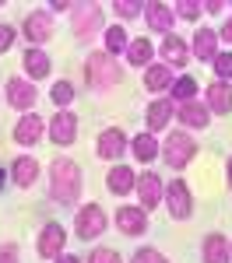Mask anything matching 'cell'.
I'll list each match as a JSON object with an SVG mask.
<instances>
[{"instance_id":"1","label":"cell","mask_w":232,"mask_h":263,"mask_svg":"<svg viewBox=\"0 0 232 263\" xmlns=\"http://www.w3.org/2000/svg\"><path fill=\"white\" fill-rule=\"evenodd\" d=\"M49 176H53V197L60 203H74L78 200V193H81V172H78V165L70 162V158H57L53 168H49Z\"/></svg>"},{"instance_id":"2","label":"cell","mask_w":232,"mask_h":263,"mask_svg":"<svg viewBox=\"0 0 232 263\" xmlns=\"http://www.w3.org/2000/svg\"><path fill=\"white\" fill-rule=\"evenodd\" d=\"M116 81H120L116 60H113L109 53H92V57H88V84H92L95 91H109Z\"/></svg>"},{"instance_id":"3","label":"cell","mask_w":232,"mask_h":263,"mask_svg":"<svg viewBox=\"0 0 232 263\" xmlns=\"http://www.w3.org/2000/svg\"><path fill=\"white\" fill-rule=\"evenodd\" d=\"M193 151H197V144L190 141L187 134H169V141H166V162L172 165V168H183V165L193 158Z\"/></svg>"},{"instance_id":"4","label":"cell","mask_w":232,"mask_h":263,"mask_svg":"<svg viewBox=\"0 0 232 263\" xmlns=\"http://www.w3.org/2000/svg\"><path fill=\"white\" fill-rule=\"evenodd\" d=\"M74 228H78L81 239H95V235L105 232V214L99 207H84V211H78V218H74Z\"/></svg>"},{"instance_id":"5","label":"cell","mask_w":232,"mask_h":263,"mask_svg":"<svg viewBox=\"0 0 232 263\" xmlns=\"http://www.w3.org/2000/svg\"><path fill=\"white\" fill-rule=\"evenodd\" d=\"M63 242H67V235H63L60 224H46L42 235H39V253L46 256V260H60Z\"/></svg>"},{"instance_id":"6","label":"cell","mask_w":232,"mask_h":263,"mask_svg":"<svg viewBox=\"0 0 232 263\" xmlns=\"http://www.w3.org/2000/svg\"><path fill=\"white\" fill-rule=\"evenodd\" d=\"M99 21H102V11H99L95 4H81V7L74 11V32H78L81 39H88V35L99 28Z\"/></svg>"},{"instance_id":"7","label":"cell","mask_w":232,"mask_h":263,"mask_svg":"<svg viewBox=\"0 0 232 263\" xmlns=\"http://www.w3.org/2000/svg\"><path fill=\"white\" fill-rule=\"evenodd\" d=\"M166 200H169V214H172V218H190V193H187V186H183L180 179L169 182Z\"/></svg>"},{"instance_id":"8","label":"cell","mask_w":232,"mask_h":263,"mask_svg":"<svg viewBox=\"0 0 232 263\" xmlns=\"http://www.w3.org/2000/svg\"><path fill=\"white\" fill-rule=\"evenodd\" d=\"M25 35H28L32 42H46L49 35H53V18H49L46 11L28 14V21H25Z\"/></svg>"},{"instance_id":"9","label":"cell","mask_w":232,"mask_h":263,"mask_svg":"<svg viewBox=\"0 0 232 263\" xmlns=\"http://www.w3.org/2000/svg\"><path fill=\"white\" fill-rule=\"evenodd\" d=\"M74 134H78V120H74L70 112H57V116H53V126H49V137L57 144H70Z\"/></svg>"},{"instance_id":"10","label":"cell","mask_w":232,"mask_h":263,"mask_svg":"<svg viewBox=\"0 0 232 263\" xmlns=\"http://www.w3.org/2000/svg\"><path fill=\"white\" fill-rule=\"evenodd\" d=\"M39 137H42V120L39 116H21L18 126H14V141L28 147V144H35Z\"/></svg>"},{"instance_id":"11","label":"cell","mask_w":232,"mask_h":263,"mask_svg":"<svg viewBox=\"0 0 232 263\" xmlns=\"http://www.w3.org/2000/svg\"><path fill=\"white\" fill-rule=\"evenodd\" d=\"M7 99H11L14 109H28V105L35 102V88L28 81H21V78H14V81L7 84Z\"/></svg>"},{"instance_id":"12","label":"cell","mask_w":232,"mask_h":263,"mask_svg":"<svg viewBox=\"0 0 232 263\" xmlns=\"http://www.w3.org/2000/svg\"><path fill=\"white\" fill-rule=\"evenodd\" d=\"M116 224L123 228L127 235H145V211H137V207H123L120 214H116Z\"/></svg>"},{"instance_id":"13","label":"cell","mask_w":232,"mask_h":263,"mask_svg":"<svg viewBox=\"0 0 232 263\" xmlns=\"http://www.w3.org/2000/svg\"><path fill=\"white\" fill-rule=\"evenodd\" d=\"M193 53H197L201 60H215V57H218V35L208 32V28H201V32L193 35Z\"/></svg>"},{"instance_id":"14","label":"cell","mask_w":232,"mask_h":263,"mask_svg":"<svg viewBox=\"0 0 232 263\" xmlns=\"http://www.w3.org/2000/svg\"><path fill=\"white\" fill-rule=\"evenodd\" d=\"M123 147H127V141H123L120 130H105L102 137H99V155H102V158H120Z\"/></svg>"},{"instance_id":"15","label":"cell","mask_w":232,"mask_h":263,"mask_svg":"<svg viewBox=\"0 0 232 263\" xmlns=\"http://www.w3.org/2000/svg\"><path fill=\"white\" fill-rule=\"evenodd\" d=\"M204 260L208 263H229V242L222 235H208L204 239Z\"/></svg>"},{"instance_id":"16","label":"cell","mask_w":232,"mask_h":263,"mask_svg":"<svg viewBox=\"0 0 232 263\" xmlns=\"http://www.w3.org/2000/svg\"><path fill=\"white\" fill-rule=\"evenodd\" d=\"M180 120L187 126H193V130H201V126H208V109L197 105V102H183L180 105Z\"/></svg>"},{"instance_id":"17","label":"cell","mask_w":232,"mask_h":263,"mask_svg":"<svg viewBox=\"0 0 232 263\" xmlns=\"http://www.w3.org/2000/svg\"><path fill=\"white\" fill-rule=\"evenodd\" d=\"M148 25L155 28V32H169L172 28V11H169L166 4H148Z\"/></svg>"},{"instance_id":"18","label":"cell","mask_w":232,"mask_h":263,"mask_svg":"<svg viewBox=\"0 0 232 263\" xmlns=\"http://www.w3.org/2000/svg\"><path fill=\"white\" fill-rule=\"evenodd\" d=\"M137 193H141V203L145 207H155L158 203V197H162V186H158V176H141V182H137Z\"/></svg>"},{"instance_id":"19","label":"cell","mask_w":232,"mask_h":263,"mask_svg":"<svg viewBox=\"0 0 232 263\" xmlns=\"http://www.w3.org/2000/svg\"><path fill=\"white\" fill-rule=\"evenodd\" d=\"M208 105L215 109V112H229V109H232V91L222 81L211 84V88H208Z\"/></svg>"},{"instance_id":"20","label":"cell","mask_w":232,"mask_h":263,"mask_svg":"<svg viewBox=\"0 0 232 263\" xmlns=\"http://www.w3.org/2000/svg\"><path fill=\"white\" fill-rule=\"evenodd\" d=\"M25 70H28L32 78H46V74H49V57H46L42 49H28V53H25Z\"/></svg>"},{"instance_id":"21","label":"cell","mask_w":232,"mask_h":263,"mask_svg":"<svg viewBox=\"0 0 232 263\" xmlns=\"http://www.w3.org/2000/svg\"><path fill=\"white\" fill-rule=\"evenodd\" d=\"M162 57H166L172 67H183V63H187V46L176 39V35H169V39L162 42Z\"/></svg>"},{"instance_id":"22","label":"cell","mask_w":232,"mask_h":263,"mask_svg":"<svg viewBox=\"0 0 232 263\" xmlns=\"http://www.w3.org/2000/svg\"><path fill=\"white\" fill-rule=\"evenodd\" d=\"M169 112H172V102H166V99L155 102V105L148 109V126H151V130H162L169 123Z\"/></svg>"},{"instance_id":"23","label":"cell","mask_w":232,"mask_h":263,"mask_svg":"<svg viewBox=\"0 0 232 263\" xmlns=\"http://www.w3.org/2000/svg\"><path fill=\"white\" fill-rule=\"evenodd\" d=\"M172 81V67H148L145 70V84L151 91H158V88H166Z\"/></svg>"},{"instance_id":"24","label":"cell","mask_w":232,"mask_h":263,"mask_svg":"<svg viewBox=\"0 0 232 263\" xmlns=\"http://www.w3.org/2000/svg\"><path fill=\"white\" fill-rule=\"evenodd\" d=\"M109 190H113V193L134 190V172H130V168H113V172H109Z\"/></svg>"},{"instance_id":"25","label":"cell","mask_w":232,"mask_h":263,"mask_svg":"<svg viewBox=\"0 0 232 263\" xmlns=\"http://www.w3.org/2000/svg\"><path fill=\"white\" fill-rule=\"evenodd\" d=\"M35 172H39V168H35L32 158H18V162H14V182H21V186H32V182H35Z\"/></svg>"},{"instance_id":"26","label":"cell","mask_w":232,"mask_h":263,"mask_svg":"<svg viewBox=\"0 0 232 263\" xmlns=\"http://www.w3.org/2000/svg\"><path fill=\"white\" fill-rule=\"evenodd\" d=\"M134 155H137L141 162H151V158L158 155V147H155V137H151V134H141V137L134 141Z\"/></svg>"},{"instance_id":"27","label":"cell","mask_w":232,"mask_h":263,"mask_svg":"<svg viewBox=\"0 0 232 263\" xmlns=\"http://www.w3.org/2000/svg\"><path fill=\"white\" fill-rule=\"evenodd\" d=\"M127 53H130V63H134V67H145V63L151 60V42H145V39L130 42V49H127Z\"/></svg>"},{"instance_id":"28","label":"cell","mask_w":232,"mask_h":263,"mask_svg":"<svg viewBox=\"0 0 232 263\" xmlns=\"http://www.w3.org/2000/svg\"><path fill=\"white\" fill-rule=\"evenodd\" d=\"M105 49H109V53H123L127 49V35L120 28H109V32H105Z\"/></svg>"},{"instance_id":"29","label":"cell","mask_w":232,"mask_h":263,"mask_svg":"<svg viewBox=\"0 0 232 263\" xmlns=\"http://www.w3.org/2000/svg\"><path fill=\"white\" fill-rule=\"evenodd\" d=\"M193 91H197L193 78H180V81H176V88H172V95H176L180 102H190V95H193Z\"/></svg>"},{"instance_id":"30","label":"cell","mask_w":232,"mask_h":263,"mask_svg":"<svg viewBox=\"0 0 232 263\" xmlns=\"http://www.w3.org/2000/svg\"><path fill=\"white\" fill-rule=\"evenodd\" d=\"M49 99L57 102V105H67V102L74 99V88H70V84H67V81H60V84H53V95H49Z\"/></svg>"},{"instance_id":"31","label":"cell","mask_w":232,"mask_h":263,"mask_svg":"<svg viewBox=\"0 0 232 263\" xmlns=\"http://www.w3.org/2000/svg\"><path fill=\"white\" fill-rule=\"evenodd\" d=\"M215 70H218V78H232V53H218L215 57Z\"/></svg>"},{"instance_id":"32","label":"cell","mask_w":232,"mask_h":263,"mask_svg":"<svg viewBox=\"0 0 232 263\" xmlns=\"http://www.w3.org/2000/svg\"><path fill=\"white\" fill-rule=\"evenodd\" d=\"M137 11H141L137 0H116V14H120V18H134Z\"/></svg>"},{"instance_id":"33","label":"cell","mask_w":232,"mask_h":263,"mask_svg":"<svg viewBox=\"0 0 232 263\" xmlns=\"http://www.w3.org/2000/svg\"><path fill=\"white\" fill-rule=\"evenodd\" d=\"M134 263H166V256H162V253H155V249H137Z\"/></svg>"},{"instance_id":"34","label":"cell","mask_w":232,"mask_h":263,"mask_svg":"<svg viewBox=\"0 0 232 263\" xmlns=\"http://www.w3.org/2000/svg\"><path fill=\"white\" fill-rule=\"evenodd\" d=\"M88 263H120V256H116L113 249H95V253H92V260H88Z\"/></svg>"},{"instance_id":"35","label":"cell","mask_w":232,"mask_h":263,"mask_svg":"<svg viewBox=\"0 0 232 263\" xmlns=\"http://www.w3.org/2000/svg\"><path fill=\"white\" fill-rule=\"evenodd\" d=\"M176 11H180L183 18H197V11H201V4H193V0H180V4H176Z\"/></svg>"},{"instance_id":"36","label":"cell","mask_w":232,"mask_h":263,"mask_svg":"<svg viewBox=\"0 0 232 263\" xmlns=\"http://www.w3.org/2000/svg\"><path fill=\"white\" fill-rule=\"evenodd\" d=\"M11 42H14V32L7 25H0V49H11Z\"/></svg>"},{"instance_id":"37","label":"cell","mask_w":232,"mask_h":263,"mask_svg":"<svg viewBox=\"0 0 232 263\" xmlns=\"http://www.w3.org/2000/svg\"><path fill=\"white\" fill-rule=\"evenodd\" d=\"M0 263H18V256H14V249H11V246H4V249H0Z\"/></svg>"},{"instance_id":"38","label":"cell","mask_w":232,"mask_h":263,"mask_svg":"<svg viewBox=\"0 0 232 263\" xmlns=\"http://www.w3.org/2000/svg\"><path fill=\"white\" fill-rule=\"evenodd\" d=\"M222 39H229V42H232V18L222 25Z\"/></svg>"},{"instance_id":"39","label":"cell","mask_w":232,"mask_h":263,"mask_svg":"<svg viewBox=\"0 0 232 263\" xmlns=\"http://www.w3.org/2000/svg\"><path fill=\"white\" fill-rule=\"evenodd\" d=\"M204 7H208L211 14H218V11H222V7H225V4H218V0H208V4H204Z\"/></svg>"},{"instance_id":"40","label":"cell","mask_w":232,"mask_h":263,"mask_svg":"<svg viewBox=\"0 0 232 263\" xmlns=\"http://www.w3.org/2000/svg\"><path fill=\"white\" fill-rule=\"evenodd\" d=\"M57 263H81V260H78V256H60Z\"/></svg>"},{"instance_id":"41","label":"cell","mask_w":232,"mask_h":263,"mask_svg":"<svg viewBox=\"0 0 232 263\" xmlns=\"http://www.w3.org/2000/svg\"><path fill=\"white\" fill-rule=\"evenodd\" d=\"M229 186H232V158H229Z\"/></svg>"},{"instance_id":"42","label":"cell","mask_w":232,"mask_h":263,"mask_svg":"<svg viewBox=\"0 0 232 263\" xmlns=\"http://www.w3.org/2000/svg\"><path fill=\"white\" fill-rule=\"evenodd\" d=\"M0 190H4V168H0Z\"/></svg>"}]
</instances>
